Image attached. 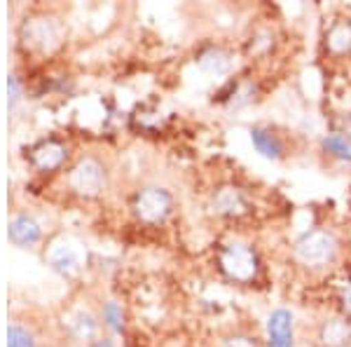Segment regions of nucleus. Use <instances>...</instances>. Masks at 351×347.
<instances>
[{
	"mask_svg": "<svg viewBox=\"0 0 351 347\" xmlns=\"http://www.w3.org/2000/svg\"><path fill=\"white\" fill-rule=\"evenodd\" d=\"M8 89H10V106H14L16 101H19V94H21L19 80H16V78H10V80H8Z\"/></svg>",
	"mask_w": 351,
	"mask_h": 347,
	"instance_id": "6ab92c4d",
	"label": "nucleus"
},
{
	"mask_svg": "<svg viewBox=\"0 0 351 347\" xmlns=\"http://www.w3.org/2000/svg\"><path fill=\"white\" fill-rule=\"evenodd\" d=\"M342 305H344V310L351 312V284H347V289H344V293H342Z\"/></svg>",
	"mask_w": 351,
	"mask_h": 347,
	"instance_id": "aec40b11",
	"label": "nucleus"
},
{
	"mask_svg": "<svg viewBox=\"0 0 351 347\" xmlns=\"http://www.w3.org/2000/svg\"><path fill=\"white\" fill-rule=\"evenodd\" d=\"M251 144L260 155L267 157V160H281V157H284V144H281L279 136L267 127H253Z\"/></svg>",
	"mask_w": 351,
	"mask_h": 347,
	"instance_id": "6e6552de",
	"label": "nucleus"
},
{
	"mask_svg": "<svg viewBox=\"0 0 351 347\" xmlns=\"http://www.w3.org/2000/svg\"><path fill=\"white\" fill-rule=\"evenodd\" d=\"M223 347H258L256 340L248 338V335H232L223 343Z\"/></svg>",
	"mask_w": 351,
	"mask_h": 347,
	"instance_id": "a211bd4d",
	"label": "nucleus"
},
{
	"mask_svg": "<svg viewBox=\"0 0 351 347\" xmlns=\"http://www.w3.org/2000/svg\"><path fill=\"white\" fill-rule=\"evenodd\" d=\"M324 150L342 162H351V139L344 134H328L324 139Z\"/></svg>",
	"mask_w": 351,
	"mask_h": 347,
	"instance_id": "4468645a",
	"label": "nucleus"
},
{
	"mask_svg": "<svg viewBox=\"0 0 351 347\" xmlns=\"http://www.w3.org/2000/svg\"><path fill=\"white\" fill-rule=\"evenodd\" d=\"M71 186L73 190L82 192V195H99L106 188V172L99 162L87 157L73 169L71 174Z\"/></svg>",
	"mask_w": 351,
	"mask_h": 347,
	"instance_id": "39448f33",
	"label": "nucleus"
},
{
	"mask_svg": "<svg viewBox=\"0 0 351 347\" xmlns=\"http://www.w3.org/2000/svg\"><path fill=\"white\" fill-rule=\"evenodd\" d=\"M326 49L335 56L351 52V21L337 19L326 33Z\"/></svg>",
	"mask_w": 351,
	"mask_h": 347,
	"instance_id": "9b49d317",
	"label": "nucleus"
},
{
	"mask_svg": "<svg viewBox=\"0 0 351 347\" xmlns=\"http://www.w3.org/2000/svg\"><path fill=\"white\" fill-rule=\"evenodd\" d=\"M267 345L269 347H293L295 345V317L291 310L279 307L267 320Z\"/></svg>",
	"mask_w": 351,
	"mask_h": 347,
	"instance_id": "423d86ee",
	"label": "nucleus"
},
{
	"mask_svg": "<svg viewBox=\"0 0 351 347\" xmlns=\"http://www.w3.org/2000/svg\"><path fill=\"white\" fill-rule=\"evenodd\" d=\"M52 267L56 272H61V275L71 277L80 270V256H77L75 249L61 247L52 254Z\"/></svg>",
	"mask_w": 351,
	"mask_h": 347,
	"instance_id": "ddd939ff",
	"label": "nucleus"
},
{
	"mask_svg": "<svg viewBox=\"0 0 351 347\" xmlns=\"http://www.w3.org/2000/svg\"><path fill=\"white\" fill-rule=\"evenodd\" d=\"M68 155L66 146L59 144V141L49 139V141H43V144H38L36 148L31 150V160L36 164L38 169H43V172H52V169L61 167Z\"/></svg>",
	"mask_w": 351,
	"mask_h": 347,
	"instance_id": "0eeeda50",
	"label": "nucleus"
},
{
	"mask_svg": "<svg viewBox=\"0 0 351 347\" xmlns=\"http://www.w3.org/2000/svg\"><path fill=\"white\" fill-rule=\"evenodd\" d=\"M94 347H115V345H112L110 340H101V343H96Z\"/></svg>",
	"mask_w": 351,
	"mask_h": 347,
	"instance_id": "412c9836",
	"label": "nucleus"
},
{
	"mask_svg": "<svg viewBox=\"0 0 351 347\" xmlns=\"http://www.w3.org/2000/svg\"><path fill=\"white\" fill-rule=\"evenodd\" d=\"M171 207H173V200L164 188H145L136 195V202H134V209H136V216H138L143 223H162L167 221V216L171 214Z\"/></svg>",
	"mask_w": 351,
	"mask_h": 347,
	"instance_id": "7ed1b4c3",
	"label": "nucleus"
},
{
	"mask_svg": "<svg viewBox=\"0 0 351 347\" xmlns=\"http://www.w3.org/2000/svg\"><path fill=\"white\" fill-rule=\"evenodd\" d=\"M43 230L38 225L36 219L31 216H16V219L10 223V240H12L16 247H31L40 240Z\"/></svg>",
	"mask_w": 351,
	"mask_h": 347,
	"instance_id": "1a4fd4ad",
	"label": "nucleus"
},
{
	"mask_svg": "<svg viewBox=\"0 0 351 347\" xmlns=\"http://www.w3.org/2000/svg\"><path fill=\"white\" fill-rule=\"evenodd\" d=\"M73 328H75V335L77 338H89V335L94 333V322L89 315H77L75 320H73Z\"/></svg>",
	"mask_w": 351,
	"mask_h": 347,
	"instance_id": "f3484780",
	"label": "nucleus"
},
{
	"mask_svg": "<svg viewBox=\"0 0 351 347\" xmlns=\"http://www.w3.org/2000/svg\"><path fill=\"white\" fill-rule=\"evenodd\" d=\"M211 209L220 219H239L251 212V202H248L246 192L237 186H223L213 192Z\"/></svg>",
	"mask_w": 351,
	"mask_h": 347,
	"instance_id": "20e7f679",
	"label": "nucleus"
},
{
	"mask_svg": "<svg viewBox=\"0 0 351 347\" xmlns=\"http://www.w3.org/2000/svg\"><path fill=\"white\" fill-rule=\"evenodd\" d=\"M197 64H199L202 71L211 73V76H225V73H230V68H232V56L225 52V49L211 47L197 59Z\"/></svg>",
	"mask_w": 351,
	"mask_h": 347,
	"instance_id": "f8f14e48",
	"label": "nucleus"
},
{
	"mask_svg": "<svg viewBox=\"0 0 351 347\" xmlns=\"http://www.w3.org/2000/svg\"><path fill=\"white\" fill-rule=\"evenodd\" d=\"M321 343L326 347H344L351 343V324L342 317H332V320H326L324 326L319 331Z\"/></svg>",
	"mask_w": 351,
	"mask_h": 347,
	"instance_id": "9d476101",
	"label": "nucleus"
},
{
	"mask_svg": "<svg viewBox=\"0 0 351 347\" xmlns=\"http://www.w3.org/2000/svg\"><path fill=\"white\" fill-rule=\"evenodd\" d=\"M339 251V242L330 230L316 227V230L304 232L295 242V256L302 265L307 267H326L335 260Z\"/></svg>",
	"mask_w": 351,
	"mask_h": 347,
	"instance_id": "f03ea898",
	"label": "nucleus"
},
{
	"mask_svg": "<svg viewBox=\"0 0 351 347\" xmlns=\"http://www.w3.org/2000/svg\"><path fill=\"white\" fill-rule=\"evenodd\" d=\"M218 265L223 275L234 284H251L258 280L260 272V258L258 251L251 244L232 242L225 244L223 251L218 256Z\"/></svg>",
	"mask_w": 351,
	"mask_h": 347,
	"instance_id": "f257e3e1",
	"label": "nucleus"
},
{
	"mask_svg": "<svg viewBox=\"0 0 351 347\" xmlns=\"http://www.w3.org/2000/svg\"><path fill=\"white\" fill-rule=\"evenodd\" d=\"M104 320H106V324H108L110 328H115V331H122L124 315H122V310H120V305H117V303H108V305H106Z\"/></svg>",
	"mask_w": 351,
	"mask_h": 347,
	"instance_id": "dca6fc26",
	"label": "nucleus"
},
{
	"mask_svg": "<svg viewBox=\"0 0 351 347\" xmlns=\"http://www.w3.org/2000/svg\"><path fill=\"white\" fill-rule=\"evenodd\" d=\"M8 347H33V335L24 331L21 326H10Z\"/></svg>",
	"mask_w": 351,
	"mask_h": 347,
	"instance_id": "2eb2a0df",
	"label": "nucleus"
}]
</instances>
